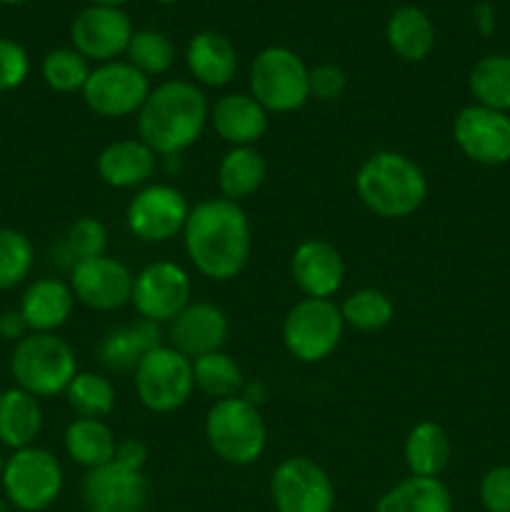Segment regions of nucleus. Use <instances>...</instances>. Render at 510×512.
<instances>
[{
    "label": "nucleus",
    "mask_w": 510,
    "mask_h": 512,
    "mask_svg": "<svg viewBox=\"0 0 510 512\" xmlns=\"http://www.w3.org/2000/svg\"><path fill=\"white\" fill-rule=\"evenodd\" d=\"M190 265L215 283L235 280L248 268L253 253V228L240 203L225 198L200 200L190 208L183 228Z\"/></svg>",
    "instance_id": "nucleus-1"
},
{
    "label": "nucleus",
    "mask_w": 510,
    "mask_h": 512,
    "mask_svg": "<svg viewBox=\"0 0 510 512\" xmlns=\"http://www.w3.org/2000/svg\"><path fill=\"white\" fill-rule=\"evenodd\" d=\"M210 123V103L193 80H165L150 88L138 110V138L155 155L178 158L193 148Z\"/></svg>",
    "instance_id": "nucleus-2"
},
{
    "label": "nucleus",
    "mask_w": 510,
    "mask_h": 512,
    "mask_svg": "<svg viewBox=\"0 0 510 512\" xmlns=\"http://www.w3.org/2000/svg\"><path fill=\"white\" fill-rule=\"evenodd\" d=\"M355 195L378 218L403 220L423 208L428 178L408 155L398 150H375L355 173Z\"/></svg>",
    "instance_id": "nucleus-3"
},
{
    "label": "nucleus",
    "mask_w": 510,
    "mask_h": 512,
    "mask_svg": "<svg viewBox=\"0 0 510 512\" xmlns=\"http://www.w3.org/2000/svg\"><path fill=\"white\" fill-rule=\"evenodd\" d=\"M78 373L75 350L55 333H28L20 343H15L10 355L15 388L38 400L65 395Z\"/></svg>",
    "instance_id": "nucleus-4"
},
{
    "label": "nucleus",
    "mask_w": 510,
    "mask_h": 512,
    "mask_svg": "<svg viewBox=\"0 0 510 512\" xmlns=\"http://www.w3.org/2000/svg\"><path fill=\"white\" fill-rule=\"evenodd\" d=\"M205 440L215 458L245 468L263 458L268 448V428L260 408L238 398L218 400L205 415Z\"/></svg>",
    "instance_id": "nucleus-5"
},
{
    "label": "nucleus",
    "mask_w": 510,
    "mask_h": 512,
    "mask_svg": "<svg viewBox=\"0 0 510 512\" xmlns=\"http://www.w3.org/2000/svg\"><path fill=\"white\" fill-rule=\"evenodd\" d=\"M310 68L295 50L285 45H268L250 63V95L268 113H295L310 100Z\"/></svg>",
    "instance_id": "nucleus-6"
},
{
    "label": "nucleus",
    "mask_w": 510,
    "mask_h": 512,
    "mask_svg": "<svg viewBox=\"0 0 510 512\" xmlns=\"http://www.w3.org/2000/svg\"><path fill=\"white\" fill-rule=\"evenodd\" d=\"M3 493L8 503L20 512L48 510L63 493V465L48 448L30 445V448L13 450L5 458Z\"/></svg>",
    "instance_id": "nucleus-7"
},
{
    "label": "nucleus",
    "mask_w": 510,
    "mask_h": 512,
    "mask_svg": "<svg viewBox=\"0 0 510 512\" xmlns=\"http://www.w3.org/2000/svg\"><path fill=\"white\" fill-rule=\"evenodd\" d=\"M133 385L145 410L158 415L175 413L195 393L193 360L163 343L140 360L133 370Z\"/></svg>",
    "instance_id": "nucleus-8"
},
{
    "label": "nucleus",
    "mask_w": 510,
    "mask_h": 512,
    "mask_svg": "<svg viewBox=\"0 0 510 512\" xmlns=\"http://www.w3.org/2000/svg\"><path fill=\"white\" fill-rule=\"evenodd\" d=\"M345 333L340 305L333 300L303 298L283 320V345L298 363H320L338 350Z\"/></svg>",
    "instance_id": "nucleus-9"
},
{
    "label": "nucleus",
    "mask_w": 510,
    "mask_h": 512,
    "mask_svg": "<svg viewBox=\"0 0 510 512\" xmlns=\"http://www.w3.org/2000/svg\"><path fill=\"white\" fill-rule=\"evenodd\" d=\"M190 303H193V280L183 265L173 260H155L135 275L130 305L143 320L168 325Z\"/></svg>",
    "instance_id": "nucleus-10"
},
{
    "label": "nucleus",
    "mask_w": 510,
    "mask_h": 512,
    "mask_svg": "<svg viewBox=\"0 0 510 512\" xmlns=\"http://www.w3.org/2000/svg\"><path fill=\"white\" fill-rule=\"evenodd\" d=\"M190 203L183 190L170 183H148L125 208V225L140 243H168L183 235Z\"/></svg>",
    "instance_id": "nucleus-11"
},
{
    "label": "nucleus",
    "mask_w": 510,
    "mask_h": 512,
    "mask_svg": "<svg viewBox=\"0 0 510 512\" xmlns=\"http://www.w3.org/2000/svg\"><path fill=\"white\" fill-rule=\"evenodd\" d=\"M270 495L278 512H333L335 508L333 480L305 455H290L275 465Z\"/></svg>",
    "instance_id": "nucleus-12"
},
{
    "label": "nucleus",
    "mask_w": 510,
    "mask_h": 512,
    "mask_svg": "<svg viewBox=\"0 0 510 512\" xmlns=\"http://www.w3.org/2000/svg\"><path fill=\"white\" fill-rule=\"evenodd\" d=\"M148 95L150 78L128 60H110V63L95 65L83 88V100L88 110L108 120L138 115Z\"/></svg>",
    "instance_id": "nucleus-13"
},
{
    "label": "nucleus",
    "mask_w": 510,
    "mask_h": 512,
    "mask_svg": "<svg viewBox=\"0 0 510 512\" xmlns=\"http://www.w3.org/2000/svg\"><path fill=\"white\" fill-rule=\"evenodd\" d=\"M453 140L465 158L485 168L510 163V113L465 105L453 120Z\"/></svg>",
    "instance_id": "nucleus-14"
},
{
    "label": "nucleus",
    "mask_w": 510,
    "mask_h": 512,
    "mask_svg": "<svg viewBox=\"0 0 510 512\" xmlns=\"http://www.w3.org/2000/svg\"><path fill=\"white\" fill-rule=\"evenodd\" d=\"M135 28L123 8L110 5H90L83 8L70 23V43L83 58L95 63L118 60L128 50Z\"/></svg>",
    "instance_id": "nucleus-15"
},
{
    "label": "nucleus",
    "mask_w": 510,
    "mask_h": 512,
    "mask_svg": "<svg viewBox=\"0 0 510 512\" xmlns=\"http://www.w3.org/2000/svg\"><path fill=\"white\" fill-rule=\"evenodd\" d=\"M135 275L125 263L110 255L83 260L70 270V290L80 305L98 313H113L133 298Z\"/></svg>",
    "instance_id": "nucleus-16"
},
{
    "label": "nucleus",
    "mask_w": 510,
    "mask_h": 512,
    "mask_svg": "<svg viewBox=\"0 0 510 512\" xmlns=\"http://www.w3.org/2000/svg\"><path fill=\"white\" fill-rule=\"evenodd\" d=\"M80 493L88 512H143L150 498V483L145 473H135L113 460L88 470Z\"/></svg>",
    "instance_id": "nucleus-17"
},
{
    "label": "nucleus",
    "mask_w": 510,
    "mask_h": 512,
    "mask_svg": "<svg viewBox=\"0 0 510 512\" xmlns=\"http://www.w3.org/2000/svg\"><path fill=\"white\" fill-rule=\"evenodd\" d=\"M228 335L230 320L225 310L205 300H193L168 323V345L190 360L223 350Z\"/></svg>",
    "instance_id": "nucleus-18"
},
{
    "label": "nucleus",
    "mask_w": 510,
    "mask_h": 512,
    "mask_svg": "<svg viewBox=\"0 0 510 512\" xmlns=\"http://www.w3.org/2000/svg\"><path fill=\"white\" fill-rule=\"evenodd\" d=\"M290 275L305 298L333 300V295L343 288L345 260L328 240L308 238L293 250Z\"/></svg>",
    "instance_id": "nucleus-19"
},
{
    "label": "nucleus",
    "mask_w": 510,
    "mask_h": 512,
    "mask_svg": "<svg viewBox=\"0 0 510 512\" xmlns=\"http://www.w3.org/2000/svg\"><path fill=\"white\" fill-rule=\"evenodd\" d=\"M100 180L115 190H140L158 168V155L140 138H120L105 145L95 160Z\"/></svg>",
    "instance_id": "nucleus-20"
},
{
    "label": "nucleus",
    "mask_w": 510,
    "mask_h": 512,
    "mask_svg": "<svg viewBox=\"0 0 510 512\" xmlns=\"http://www.w3.org/2000/svg\"><path fill=\"white\" fill-rule=\"evenodd\" d=\"M268 110L250 93H225L210 105V125L230 148L255 145L268 130Z\"/></svg>",
    "instance_id": "nucleus-21"
},
{
    "label": "nucleus",
    "mask_w": 510,
    "mask_h": 512,
    "mask_svg": "<svg viewBox=\"0 0 510 512\" xmlns=\"http://www.w3.org/2000/svg\"><path fill=\"white\" fill-rule=\"evenodd\" d=\"M185 65L195 85L225 88L238 73V50L225 35L215 30H200L188 40Z\"/></svg>",
    "instance_id": "nucleus-22"
},
{
    "label": "nucleus",
    "mask_w": 510,
    "mask_h": 512,
    "mask_svg": "<svg viewBox=\"0 0 510 512\" xmlns=\"http://www.w3.org/2000/svg\"><path fill=\"white\" fill-rule=\"evenodd\" d=\"M75 303L78 300L70 290V283L60 278H38L25 288L18 310L30 333H55L68 323Z\"/></svg>",
    "instance_id": "nucleus-23"
},
{
    "label": "nucleus",
    "mask_w": 510,
    "mask_h": 512,
    "mask_svg": "<svg viewBox=\"0 0 510 512\" xmlns=\"http://www.w3.org/2000/svg\"><path fill=\"white\" fill-rule=\"evenodd\" d=\"M160 345H163L160 325L138 318L135 323H125L108 330L98 345V358L105 368L128 373V370L138 368L140 360Z\"/></svg>",
    "instance_id": "nucleus-24"
},
{
    "label": "nucleus",
    "mask_w": 510,
    "mask_h": 512,
    "mask_svg": "<svg viewBox=\"0 0 510 512\" xmlns=\"http://www.w3.org/2000/svg\"><path fill=\"white\" fill-rule=\"evenodd\" d=\"M385 40L400 60L420 63L435 48V25L423 8L400 5L390 13L388 25H385Z\"/></svg>",
    "instance_id": "nucleus-25"
},
{
    "label": "nucleus",
    "mask_w": 510,
    "mask_h": 512,
    "mask_svg": "<svg viewBox=\"0 0 510 512\" xmlns=\"http://www.w3.org/2000/svg\"><path fill=\"white\" fill-rule=\"evenodd\" d=\"M450 435L443 425L433 420H420L410 428L403 445V458L410 475L418 478H440L450 463Z\"/></svg>",
    "instance_id": "nucleus-26"
},
{
    "label": "nucleus",
    "mask_w": 510,
    "mask_h": 512,
    "mask_svg": "<svg viewBox=\"0 0 510 512\" xmlns=\"http://www.w3.org/2000/svg\"><path fill=\"white\" fill-rule=\"evenodd\" d=\"M43 430V408L40 400L20 388L0 393V445L10 450H23L35 445Z\"/></svg>",
    "instance_id": "nucleus-27"
},
{
    "label": "nucleus",
    "mask_w": 510,
    "mask_h": 512,
    "mask_svg": "<svg viewBox=\"0 0 510 512\" xmlns=\"http://www.w3.org/2000/svg\"><path fill=\"white\" fill-rule=\"evenodd\" d=\"M373 512H453V495L440 478L410 475L385 490Z\"/></svg>",
    "instance_id": "nucleus-28"
},
{
    "label": "nucleus",
    "mask_w": 510,
    "mask_h": 512,
    "mask_svg": "<svg viewBox=\"0 0 510 512\" xmlns=\"http://www.w3.org/2000/svg\"><path fill=\"white\" fill-rule=\"evenodd\" d=\"M63 445L68 458L85 470L113 463L118 440L110 425L98 418H75L65 428Z\"/></svg>",
    "instance_id": "nucleus-29"
},
{
    "label": "nucleus",
    "mask_w": 510,
    "mask_h": 512,
    "mask_svg": "<svg viewBox=\"0 0 510 512\" xmlns=\"http://www.w3.org/2000/svg\"><path fill=\"white\" fill-rule=\"evenodd\" d=\"M268 175V165H265L263 153L255 145L248 148H230L223 155L218 165V188L225 200H240L250 198L260 190Z\"/></svg>",
    "instance_id": "nucleus-30"
},
{
    "label": "nucleus",
    "mask_w": 510,
    "mask_h": 512,
    "mask_svg": "<svg viewBox=\"0 0 510 512\" xmlns=\"http://www.w3.org/2000/svg\"><path fill=\"white\" fill-rule=\"evenodd\" d=\"M468 88L483 108L510 113V55L490 53L480 58L470 68Z\"/></svg>",
    "instance_id": "nucleus-31"
},
{
    "label": "nucleus",
    "mask_w": 510,
    "mask_h": 512,
    "mask_svg": "<svg viewBox=\"0 0 510 512\" xmlns=\"http://www.w3.org/2000/svg\"><path fill=\"white\" fill-rule=\"evenodd\" d=\"M193 378L195 390L213 398V403L228 398H238L240 390L245 385L243 368L230 358L228 353L218 350V353H208L203 358L193 360Z\"/></svg>",
    "instance_id": "nucleus-32"
},
{
    "label": "nucleus",
    "mask_w": 510,
    "mask_h": 512,
    "mask_svg": "<svg viewBox=\"0 0 510 512\" xmlns=\"http://www.w3.org/2000/svg\"><path fill=\"white\" fill-rule=\"evenodd\" d=\"M105 250H108V228L103 220L93 218V215H83L70 223L60 243L55 245L58 263L68 270H73L83 260L100 258L105 255Z\"/></svg>",
    "instance_id": "nucleus-33"
},
{
    "label": "nucleus",
    "mask_w": 510,
    "mask_h": 512,
    "mask_svg": "<svg viewBox=\"0 0 510 512\" xmlns=\"http://www.w3.org/2000/svg\"><path fill=\"white\" fill-rule=\"evenodd\" d=\"M340 313H343L345 328L360 330V333H378L393 323L395 305L383 290L360 288L343 300Z\"/></svg>",
    "instance_id": "nucleus-34"
},
{
    "label": "nucleus",
    "mask_w": 510,
    "mask_h": 512,
    "mask_svg": "<svg viewBox=\"0 0 510 512\" xmlns=\"http://www.w3.org/2000/svg\"><path fill=\"white\" fill-rule=\"evenodd\" d=\"M65 398L78 418L103 420L105 415L113 413L118 395H115V385L105 375L78 373L65 390Z\"/></svg>",
    "instance_id": "nucleus-35"
},
{
    "label": "nucleus",
    "mask_w": 510,
    "mask_h": 512,
    "mask_svg": "<svg viewBox=\"0 0 510 512\" xmlns=\"http://www.w3.org/2000/svg\"><path fill=\"white\" fill-rule=\"evenodd\" d=\"M90 60L83 58L78 50L70 48H55L40 63V75H43L45 85L55 93H83L85 83L90 78Z\"/></svg>",
    "instance_id": "nucleus-36"
},
{
    "label": "nucleus",
    "mask_w": 510,
    "mask_h": 512,
    "mask_svg": "<svg viewBox=\"0 0 510 512\" xmlns=\"http://www.w3.org/2000/svg\"><path fill=\"white\" fill-rule=\"evenodd\" d=\"M125 55H128V63L135 65V68L143 75H148V78L165 75L175 65L173 40L153 28L135 30Z\"/></svg>",
    "instance_id": "nucleus-37"
},
{
    "label": "nucleus",
    "mask_w": 510,
    "mask_h": 512,
    "mask_svg": "<svg viewBox=\"0 0 510 512\" xmlns=\"http://www.w3.org/2000/svg\"><path fill=\"white\" fill-rule=\"evenodd\" d=\"M35 265V248L25 233L0 228V290H13L28 280Z\"/></svg>",
    "instance_id": "nucleus-38"
},
{
    "label": "nucleus",
    "mask_w": 510,
    "mask_h": 512,
    "mask_svg": "<svg viewBox=\"0 0 510 512\" xmlns=\"http://www.w3.org/2000/svg\"><path fill=\"white\" fill-rule=\"evenodd\" d=\"M30 75V55L18 40L0 38V93L20 88Z\"/></svg>",
    "instance_id": "nucleus-39"
},
{
    "label": "nucleus",
    "mask_w": 510,
    "mask_h": 512,
    "mask_svg": "<svg viewBox=\"0 0 510 512\" xmlns=\"http://www.w3.org/2000/svg\"><path fill=\"white\" fill-rule=\"evenodd\" d=\"M308 88L310 98L320 100V103H333V100L343 98L345 88H348V78H345L340 65L320 63L315 68H310Z\"/></svg>",
    "instance_id": "nucleus-40"
},
{
    "label": "nucleus",
    "mask_w": 510,
    "mask_h": 512,
    "mask_svg": "<svg viewBox=\"0 0 510 512\" xmlns=\"http://www.w3.org/2000/svg\"><path fill=\"white\" fill-rule=\"evenodd\" d=\"M480 503L488 512H510V465H495L480 478Z\"/></svg>",
    "instance_id": "nucleus-41"
},
{
    "label": "nucleus",
    "mask_w": 510,
    "mask_h": 512,
    "mask_svg": "<svg viewBox=\"0 0 510 512\" xmlns=\"http://www.w3.org/2000/svg\"><path fill=\"white\" fill-rule=\"evenodd\" d=\"M113 460L118 465H123V468L135 470V473H143L145 463H148V448H145L143 440L138 438L123 440V443H118V448H115Z\"/></svg>",
    "instance_id": "nucleus-42"
},
{
    "label": "nucleus",
    "mask_w": 510,
    "mask_h": 512,
    "mask_svg": "<svg viewBox=\"0 0 510 512\" xmlns=\"http://www.w3.org/2000/svg\"><path fill=\"white\" fill-rule=\"evenodd\" d=\"M28 333V323L20 315V310H5V313H0V338L10 340V343H20Z\"/></svg>",
    "instance_id": "nucleus-43"
},
{
    "label": "nucleus",
    "mask_w": 510,
    "mask_h": 512,
    "mask_svg": "<svg viewBox=\"0 0 510 512\" xmlns=\"http://www.w3.org/2000/svg\"><path fill=\"white\" fill-rule=\"evenodd\" d=\"M473 23L480 35H493L498 18H495V8L490 3H478L473 8Z\"/></svg>",
    "instance_id": "nucleus-44"
},
{
    "label": "nucleus",
    "mask_w": 510,
    "mask_h": 512,
    "mask_svg": "<svg viewBox=\"0 0 510 512\" xmlns=\"http://www.w3.org/2000/svg\"><path fill=\"white\" fill-rule=\"evenodd\" d=\"M240 398L253 403L255 408H260V405L265 403V398H268V390H265V385L260 383V380H255V383H248V380H245L243 390H240Z\"/></svg>",
    "instance_id": "nucleus-45"
},
{
    "label": "nucleus",
    "mask_w": 510,
    "mask_h": 512,
    "mask_svg": "<svg viewBox=\"0 0 510 512\" xmlns=\"http://www.w3.org/2000/svg\"><path fill=\"white\" fill-rule=\"evenodd\" d=\"M93 5H110V8H123L125 3H130V0H90Z\"/></svg>",
    "instance_id": "nucleus-46"
},
{
    "label": "nucleus",
    "mask_w": 510,
    "mask_h": 512,
    "mask_svg": "<svg viewBox=\"0 0 510 512\" xmlns=\"http://www.w3.org/2000/svg\"><path fill=\"white\" fill-rule=\"evenodd\" d=\"M0 3H5V5H23V3H28V0H0Z\"/></svg>",
    "instance_id": "nucleus-47"
},
{
    "label": "nucleus",
    "mask_w": 510,
    "mask_h": 512,
    "mask_svg": "<svg viewBox=\"0 0 510 512\" xmlns=\"http://www.w3.org/2000/svg\"><path fill=\"white\" fill-rule=\"evenodd\" d=\"M153 3H160V5H173V3H180V0H153Z\"/></svg>",
    "instance_id": "nucleus-48"
},
{
    "label": "nucleus",
    "mask_w": 510,
    "mask_h": 512,
    "mask_svg": "<svg viewBox=\"0 0 510 512\" xmlns=\"http://www.w3.org/2000/svg\"><path fill=\"white\" fill-rule=\"evenodd\" d=\"M3 468H5V458H3V453H0V475H3Z\"/></svg>",
    "instance_id": "nucleus-49"
},
{
    "label": "nucleus",
    "mask_w": 510,
    "mask_h": 512,
    "mask_svg": "<svg viewBox=\"0 0 510 512\" xmlns=\"http://www.w3.org/2000/svg\"><path fill=\"white\" fill-rule=\"evenodd\" d=\"M0 512H3V510H0Z\"/></svg>",
    "instance_id": "nucleus-50"
}]
</instances>
